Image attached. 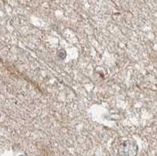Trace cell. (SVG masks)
Returning a JSON list of instances; mask_svg holds the SVG:
<instances>
[{"label":"cell","instance_id":"obj_1","mask_svg":"<svg viewBox=\"0 0 157 156\" xmlns=\"http://www.w3.org/2000/svg\"><path fill=\"white\" fill-rule=\"evenodd\" d=\"M136 151V148L134 149L132 145V143L129 144L128 142H126L123 147V154H122L123 156H134V154H133V151Z\"/></svg>","mask_w":157,"mask_h":156}]
</instances>
